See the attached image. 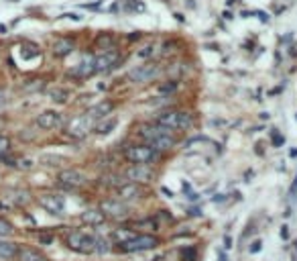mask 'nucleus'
I'll return each mask as SVG.
<instances>
[{
  "mask_svg": "<svg viewBox=\"0 0 297 261\" xmlns=\"http://www.w3.org/2000/svg\"><path fill=\"white\" fill-rule=\"evenodd\" d=\"M138 135L144 139V145L153 147L155 151H169L171 147L177 145V135L157 123L153 125H142Z\"/></svg>",
  "mask_w": 297,
  "mask_h": 261,
  "instance_id": "1",
  "label": "nucleus"
},
{
  "mask_svg": "<svg viewBox=\"0 0 297 261\" xmlns=\"http://www.w3.org/2000/svg\"><path fill=\"white\" fill-rule=\"evenodd\" d=\"M155 123L175 133V131L189 129L193 125V117L189 113H185V111H165L155 119Z\"/></svg>",
  "mask_w": 297,
  "mask_h": 261,
  "instance_id": "2",
  "label": "nucleus"
},
{
  "mask_svg": "<svg viewBox=\"0 0 297 261\" xmlns=\"http://www.w3.org/2000/svg\"><path fill=\"white\" fill-rule=\"evenodd\" d=\"M67 247L76 253H82V255H90L94 253L96 249V235L88 233V231H71L65 239Z\"/></svg>",
  "mask_w": 297,
  "mask_h": 261,
  "instance_id": "3",
  "label": "nucleus"
},
{
  "mask_svg": "<svg viewBox=\"0 0 297 261\" xmlns=\"http://www.w3.org/2000/svg\"><path fill=\"white\" fill-rule=\"evenodd\" d=\"M159 237L151 235V233H142V235H136L134 239L118 245V249L122 253H140V251H148V249H155L159 247Z\"/></svg>",
  "mask_w": 297,
  "mask_h": 261,
  "instance_id": "4",
  "label": "nucleus"
},
{
  "mask_svg": "<svg viewBox=\"0 0 297 261\" xmlns=\"http://www.w3.org/2000/svg\"><path fill=\"white\" fill-rule=\"evenodd\" d=\"M157 151L148 145H128L124 149V160L130 164H151L157 160Z\"/></svg>",
  "mask_w": 297,
  "mask_h": 261,
  "instance_id": "5",
  "label": "nucleus"
},
{
  "mask_svg": "<svg viewBox=\"0 0 297 261\" xmlns=\"http://www.w3.org/2000/svg\"><path fill=\"white\" fill-rule=\"evenodd\" d=\"M100 213H102L106 219H112V221H124V219H128V215H130V208H128L122 200H118V198H110V200H104V202L100 204Z\"/></svg>",
  "mask_w": 297,
  "mask_h": 261,
  "instance_id": "6",
  "label": "nucleus"
},
{
  "mask_svg": "<svg viewBox=\"0 0 297 261\" xmlns=\"http://www.w3.org/2000/svg\"><path fill=\"white\" fill-rule=\"evenodd\" d=\"M161 72H163V68L159 66V64H155V62H148V64H144V66H136V68H132L130 72H128V80L130 82H138V84H142V82H151V80H155L157 76H161Z\"/></svg>",
  "mask_w": 297,
  "mask_h": 261,
  "instance_id": "7",
  "label": "nucleus"
},
{
  "mask_svg": "<svg viewBox=\"0 0 297 261\" xmlns=\"http://www.w3.org/2000/svg\"><path fill=\"white\" fill-rule=\"evenodd\" d=\"M120 62V51L116 49H110V51H104L98 58H94V66H96V74H102V72H110L118 66Z\"/></svg>",
  "mask_w": 297,
  "mask_h": 261,
  "instance_id": "8",
  "label": "nucleus"
},
{
  "mask_svg": "<svg viewBox=\"0 0 297 261\" xmlns=\"http://www.w3.org/2000/svg\"><path fill=\"white\" fill-rule=\"evenodd\" d=\"M57 184L61 188H65V190H78V188H82L86 184V176L82 172H78V170H63L57 176Z\"/></svg>",
  "mask_w": 297,
  "mask_h": 261,
  "instance_id": "9",
  "label": "nucleus"
},
{
  "mask_svg": "<svg viewBox=\"0 0 297 261\" xmlns=\"http://www.w3.org/2000/svg\"><path fill=\"white\" fill-rule=\"evenodd\" d=\"M155 172L148 164H132L128 170H126V180L128 182H134V184H142V182H148L153 180Z\"/></svg>",
  "mask_w": 297,
  "mask_h": 261,
  "instance_id": "10",
  "label": "nucleus"
},
{
  "mask_svg": "<svg viewBox=\"0 0 297 261\" xmlns=\"http://www.w3.org/2000/svg\"><path fill=\"white\" fill-rule=\"evenodd\" d=\"M39 204H41V208H45V211L51 215H61L65 211V200L59 194H41Z\"/></svg>",
  "mask_w": 297,
  "mask_h": 261,
  "instance_id": "11",
  "label": "nucleus"
},
{
  "mask_svg": "<svg viewBox=\"0 0 297 261\" xmlns=\"http://www.w3.org/2000/svg\"><path fill=\"white\" fill-rule=\"evenodd\" d=\"M94 127H96V123H94L92 119H88L86 115H80L78 119H73V121L69 123L67 133H69L71 137H76V139H82V137H86L90 131H94Z\"/></svg>",
  "mask_w": 297,
  "mask_h": 261,
  "instance_id": "12",
  "label": "nucleus"
},
{
  "mask_svg": "<svg viewBox=\"0 0 297 261\" xmlns=\"http://www.w3.org/2000/svg\"><path fill=\"white\" fill-rule=\"evenodd\" d=\"M63 125V117L57 111H43L37 117V127L45 129V131H51V129H59Z\"/></svg>",
  "mask_w": 297,
  "mask_h": 261,
  "instance_id": "13",
  "label": "nucleus"
},
{
  "mask_svg": "<svg viewBox=\"0 0 297 261\" xmlns=\"http://www.w3.org/2000/svg\"><path fill=\"white\" fill-rule=\"evenodd\" d=\"M112 111H114V102H112V100H102V102L94 104V107H90V109H88L84 115L96 123V121L106 119L108 115H112Z\"/></svg>",
  "mask_w": 297,
  "mask_h": 261,
  "instance_id": "14",
  "label": "nucleus"
},
{
  "mask_svg": "<svg viewBox=\"0 0 297 261\" xmlns=\"http://www.w3.org/2000/svg\"><path fill=\"white\" fill-rule=\"evenodd\" d=\"M116 196H118V200H122V202L134 200V198H140V196H142V188H140V184L124 182L122 186L116 188Z\"/></svg>",
  "mask_w": 297,
  "mask_h": 261,
  "instance_id": "15",
  "label": "nucleus"
},
{
  "mask_svg": "<svg viewBox=\"0 0 297 261\" xmlns=\"http://www.w3.org/2000/svg\"><path fill=\"white\" fill-rule=\"evenodd\" d=\"M94 74H96L94 58H88V60H84V62L76 64V66L69 70V76H73V78H80V80H86V78H90V76H94Z\"/></svg>",
  "mask_w": 297,
  "mask_h": 261,
  "instance_id": "16",
  "label": "nucleus"
},
{
  "mask_svg": "<svg viewBox=\"0 0 297 261\" xmlns=\"http://www.w3.org/2000/svg\"><path fill=\"white\" fill-rule=\"evenodd\" d=\"M73 41L69 39V37H61V39H57L55 43H53V54L57 56V58H65V56H69L71 51H73Z\"/></svg>",
  "mask_w": 297,
  "mask_h": 261,
  "instance_id": "17",
  "label": "nucleus"
},
{
  "mask_svg": "<svg viewBox=\"0 0 297 261\" xmlns=\"http://www.w3.org/2000/svg\"><path fill=\"white\" fill-rule=\"evenodd\" d=\"M82 221H84L86 225H90V227H100V225L106 221V217H104L100 211H96V208H90V211H86V213L82 215Z\"/></svg>",
  "mask_w": 297,
  "mask_h": 261,
  "instance_id": "18",
  "label": "nucleus"
},
{
  "mask_svg": "<svg viewBox=\"0 0 297 261\" xmlns=\"http://www.w3.org/2000/svg\"><path fill=\"white\" fill-rule=\"evenodd\" d=\"M114 43H116V37H114L112 33H100V35L96 37V41H94V45H96L98 49H102V51L114 49Z\"/></svg>",
  "mask_w": 297,
  "mask_h": 261,
  "instance_id": "19",
  "label": "nucleus"
},
{
  "mask_svg": "<svg viewBox=\"0 0 297 261\" xmlns=\"http://www.w3.org/2000/svg\"><path fill=\"white\" fill-rule=\"evenodd\" d=\"M19 259H21V261H49L41 251H37V249H33V247L19 249Z\"/></svg>",
  "mask_w": 297,
  "mask_h": 261,
  "instance_id": "20",
  "label": "nucleus"
},
{
  "mask_svg": "<svg viewBox=\"0 0 297 261\" xmlns=\"http://www.w3.org/2000/svg\"><path fill=\"white\" fill-rule=\"evenodd\" d=\"M19 255V247L11 241H0V259H5V261H11Z\"/></svg>",
  "mask_w": 297,
  "mask_h": 261,
  "instance_id": "21",
  "label": "nucleus"
},
{
  "mask_svg": "<svg viewBox=\"0 0 297 261\" xmlns=\"http://www.w3.org/2000/svg\"><path fill=\"white\" fill-rule=\"evenodd\" d=\"M116 125H118V119L108 115L106 121H102L100 125H96V127H94V131H96L98 135H108V133H112V131L116 129Z\"/></svg>",
  "mask_w": 297,
  "mask_h": 261,
  "instance_id": "22",
  "label": "nucleus"
},
{
  "mask_svg": "<svg viewBox=\"0 0 297 261\" xmlns=\"http://www.w3.org/2000/svg\"><path fill=\"white\" fill-rule=\"evenodd\" d=\"M47 96L51 98L53 102H57V104H63V102H67V98H69V92H67L65 88H59V86H55V88H49V90H47Z\"/></svg>",
  "mask_w": 297,
  "mask_h": 261,
  "instance_id": "23",
  "label": "nucleus"
},
{
  "mask_svg": "<svg viewBox=\"0 0 297 261\" xmlns=\"http://www.w3.org/2000/svg\"><path fill=\"white\" fill-rule=\"evenodd\" d=\"M118 9L120 11H124V13H142L144 11V5H142V0H122V3L118 5Z\"/></svg>",
  "mask_w": 297,
  "mask_h": 261,
  "instance_id": "24",
  "label": "nucleus"
},
{
  "mask_svg": "<svg viewBox=\"0 0 297 261\" xmlns=\"http://www.w3.org/2000/svg\"><path fill=\"white\" fill-rule=\"evenodd\" d=\"M134 237H136V233L130 231V229H116V231L112 233V239L116 241V245H122V243L130 241V239H134Z\"/></svg>",
  "mask_w": 297,
  "mask_h": 261,
  "instance_id": "25",
  "label": "nucleus"
},
{
  "mask_svg": "<svg viewBox=\"0 0 297 261\" xmlns=\"http://www.w3.org/2000/svg\"><path fill=\"white\" fill-rule=\"evenodd\" d=\"M110 249H112L110 239H106V237H96V249H94V253L106 255V253H110Z\"/></svg>",
  "mask_w": 297,
  "mask_h": 261,
  "instance_id": "26",
  "label": "nucleus"
},
{
  "mask_svg": "<svg viewBox=\"0 0 297 261\" xmlns=\"http://www.w3.org/2000/svg\"><path fill=\"white\" fill-rule=\"evenodd\" d=\"M155 51H157V47L155 45H144L138 54H136V58H140V60H146V58H153L155 56Z\"/></svg>",
  "mask_w": 297,
  "mask_h": 261,
  "instance_id": "27",
  "label": "nucleus"
},
{
  "mask_svg": "<svg viewBox=\"0 0 297 261\" xmlns=\"http://www.w3.org/2000/svg\"><path fill=\"white\" fill-rule=\"evenodd\" d=\"M13 233V225L5 219H0V237H9Z\"/></svg>",
  "mask_w": 297,
  "mask_h": 261,
  "instance_id": "28",
  "label": "nucleus"
},
{
  "mask_svg": "<svg viewBox=\"0 0 297 261\" xmlns=\"http://www.w3.org/2000/svg\"><path fill=\"white\" fill-rule=\"evenodd\" d=\"M181 259L183 261H197V251L193 247H187L183 253H181Z\"/></svg>",
  "mask_w": 297,
  "mask_h": 261,
  "instance_id": "29",
  "label": "nucleus"
},
{
  "mask_svg": "<svg viewBox=\"0 0 297 261\" xmlns=\"http://www.w3.org/2000/svg\"><path fill=\"white\" fill-rule=\"evenodd\" d=\"M175 88H177V84L175 82H165V84H161L159 86V94H171V92H175Z\"/></svg>",
  "mask_w": 297,
  "mask_h": 261,
  "instance_id": "30",
  "label": "nucleus"
},
{
  "mask_svg": "<svg viewBox=\"0 0 297 261\" xmlns=\"http://www.w3.org/2000/svg\"><path fill=\"white\" fill-rule=\"evenodd\" d=\"M9 149H11V139L0 135V158H3L5 153H9Z\"/></svg>",
  "mask_w": 297,
  "mask_h": 261,
  "instance_id": "31",
  "label": "nucleus"
},
{
  "mask_svg": "<svg viewBox=\"0 0 297 261\" xmlns=\"http://www.w3.org/2000/svg\"><path fill=\"white\" fill-rule=\"evenodd\" d=\"M271 141H273V145H275V147H281V145L285 143V137H281L277 131H273V133H271Z\"/></svg>",
  "mask_w": 297,
  "mask_h": 261,
  "instance_id": "32",
  "label": "nucleus"
},
{
  "mask_svg": "<svg viewBox=\"0 0 297 261\" xmlns=\"http://www.w3.org/2000/svg\"><path fill=\"white\" fill-rule=\"evenodd\" d=\"M295 196H297V176H295V180H293V184L289 188V200H295Z\"/></svg>",
  "mask_w": 297,
  "mask_h": 261,
  "instance_id": "33",
  "label": "nucleus"
},
{
  "mask_svg": "<svg viewBox=\"0 0 297 261\" xmlns=\"http://www.w3.org/2000/svg\"><path fill=\"white\" fill-rule=\"evenodd\" d=\"M7 96H9V94H7V90H5V88H0V109H3L5 104H7V100H9Z\"/></svg>",
  "mask_w": 297,
  "mask_h": 261,
  "instance_id": "34",
  "label": "nucleus"
},
{
  "mask_svg": "<svg viewBox=\"0 0 297 261\" xmlns=\"http://www.w3.org/2000/svg\"><path fill=\"white\" fill-rule=\"evenodd\" d=\"M259 251H261V241H255L251 247V253H259Z\"/></svg>",
  "mask_w": 297,
  "mask_h": 261,
  "instance_id": "35",
  "label": "nucleus"
},
{
  "mask_svg": "<svg viewBox=\"0 0 297 261\" xmlns=\"http://www.w3.org/2000/svg\"><path fill=\"white\" fill-rule=\"evenodd\" d=\"M281 237H283V239H287V237H289V229H287V227H283V229H281Z\"/></svg>",
  "mask_w": 297,
  "mask_h": 261,
  "instance_id": "36",
  "label": "nucleus"
},
{
  "mask_svg": "<svg viewBox=\"0 0 297 261\" xmlns=\"http://www.w3.org/2000/svg\"><path fill=\"white\" fill-rule=\"evenodd\" d=\"M0 129H3V123H0Z\"/></svg>",
  "mask_w": 297,
  "mask_h": 261,
  "instance_id": "37",
  "label": "nucleus"
},
{
  "mask_svg": "<svg viewBox=\"0 0 297 261\" xmlns=\"http://www.w3.org/2000/svg\"><path fill=\"white\" fill-rule=\"evenodd\" d=\"M295 245H297V243H295Z\"/></svg>",
  "mask_w": 297,
  "mask_h": 261,
  "instance_id": "38",
  "label": "nucleus"
}]
</instances>
